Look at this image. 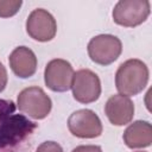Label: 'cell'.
Segmentation results:
<instances>
[{
	"mask_svg": "<svg viewBox=\"0 0 152 152\" xmlns=\"http://www.w3.org/2000/svg\"><path fill=\"white\" fill-rule=\"evenodd\" d=\"M15 108L12 100L0 99V151L15 148L37 128V124L15 113Z\"/></svg>",
	"mask_w": 152,
	"mask_h": 152,
	"instance_id": "1",
	"label": "cell"
},
{
	"mask_svg": "<svg viewBox=\"0 0 152 152\" xmlns=\"http://www.w3.org/2000/svg\"><path fill=\"white\" fill-rule=\"evenodd\" d=\"M148 82L147 65L137 58L124 62L115 74V86L118 91L125 96H134L144 90Z\"/></svg>",
	"mask_w": 152,
	"mask_h": 152,
	"instance_id": "2",
	"label": "cell"
},
{
	"mask_svg": "<svg viewBox=\"0 0 152 152\" xmlns=\"http://www.w3.org/2000/svg\"><path fill=\"white\" fill-rule=\"evenodd\" d=\"M17 107L30 118L42 120L50 114L52 101L40 87H28L19 93Z\"/></svg>",
	"mask_w": 152,
	"mask_h": 152,
	"instance_id": "3",
	"label": "cell"
},
{
	"mask_svg": "<svg viewBox=\"0 0 152 152\" xmlns=\"http://www.w3.org/2000/svg\"><path fill=\"white\" fill-rule=\"evenodd\" d=\"M151 5L147 0H120L113 10L115 24L125 27H134L142 24L150 15Z\"/></svg>",
	"mask_w": 152,
	"mask_h": 152,
	"instance_id": "4",
	"label": "cell"
},
{
	"mask_svg": "<svg viewBox=\"0 0 152 152\" xmlns=\"http://www.w3.org/2000/svg\"><path fill=\"white\" fill-rule=\"evenodd\" d=\"M90 59L100 65H108L115 62L122 51L121 40L113 34H99L88 43Z\"/></svg>",
	"mask_w": 152,
	"mask_h": 152,
	"instance_id": "5",
	"label": "cell"
},
{
	"mask_svg": "<svg viewBox=\"0 0 152 152\" xmlns=\"http://www.w3.org/2000/svg\"><path fill=\"white\" fill-rule=\"evenodd\" d=\"M71 89L72 96L77 102L91 103L101 95V82L94 71L89 69H81L74 72Z\"/></svg>",
	"mask_w": 152,
	"mask_h": 152,
	"instance_id": "6",
	"label": "cell"
},
{
	"mask_svg": "<svg viewBox=\"0 0 152 152\" xmlns=\"http://www.w3.org/2000/svg\"><path fill=\"white\" fill-rule=\"evenodd\" d=\"M68 128L70 133L77 138L93 139L102 133V124L95 112L90 109H78L68 119Z\"/></svg>",
	"mask_w": 152,
	"mask_h": 152,
	"instance_id": "7",
	"label": "cell"
},
{
	"mask_svg": "<svg viewBox=\"0 0 152 152\" xmlns=\"http://www.w3.org/2000/svg\"><path fill=\"white\" fill-rule=\"evenodd\" d=\"M27 34L38 42H49L55 38L57 24L53 15L44 8L33 10L26 20Z\"/></svg>",
	"mask_w": 152,
	"mask_h": 152,
	"instance_id": "8",
	"label": "cell"
},
{
	"mask_svg": "<svg viewBox=\"0 0 152 152\" xmlns=\"http://www.w3.org/2000/svg\"><path fill=\"white\" fill-rule=\"evenodd\" d=\"M74 69L71 64L62 58L50 61L44 70V81L49 89L57 93L68 91L71 88Z\"/></svg>",
	"mask_w": 152,
	"mask_h": 152,
	"instance_id": "9",
	"label": "cell"
},
{
	"mask_svg": "<svg viewBox=\"0 0 152 152\" xmlns=\"http://www.w3.org/2000/svg\"><path fill=\"white\" fill-rule=\"evenodd\" d=\"M104 113L110 124L115 126H125L129 124L134 115L133 101L125 95L118 94L110 96L104 106Z\"/></svg>",
	"mask_w": 152,
	"mask_h": 152,
	"instance_id": "10",
	"label": "cell"
},
{
	"mask_svg": "<svg viewBox=\"0 0 152 152\" xmlns=\"http://www.w3.org/2000/svg\"><path fill=\"white\" fill-rule=\"evenodd\" d=\"M8 62L14 75L20 78H28L37 70V57L27 46L15 48L8 57Z\"/></svg>",
	"mask_w": 152,
	"mask_h": 152,
	"instance_id": "11",
	"label": "cell"
},
{
	"mask_svg": "<svg viewBox=\"0 0 152 152\" xmlns=\"http://www.w3.org/2000/svg\"><path fill=\"white\" fill-rule=\"evenodd\" d=\"M122 139L129 148L148 147L152 142V126L148 121H134L125 129Z\"/></svg>",
	"mask_w": 152,
	"mask_h": 152,
	"instance_id": "12",
	"label": "cell"
},
{
	"mask_svg": "<svg viewBox=\"0 0 152 152\" xmlns=\"http://www.w3.org/2000/svg\"><path fill=\"white\" fill-rule=\"evenodd\" d=\"M21 5V0H0V18H10L17 14Z\"/></svg>",
	"mask_w": 152,
	"mask_h": 152,
	"instance_id": "13",
	"label": "cell"
},
{
	"mask_svg": "<svg viewBox=\"0 0 152 152\" xmlns=\"http://www.w3.org/2000/svg\"><path fill=\"white\" fill-rule=\"evenodd\" d=\"M36 152H63V148L56 141H44L37 147Z\"/></svg>",
	"mask_w": 152,
	"mask_h": 152,
	"instance_id": "14",
	"label": "cell"
},
{
	"mask_svg": "<svg viewBox=\"0 0 152 152\" xmlns=\"http://www.w3.org/2000/svg\"><path fill=\"white\" fill-rule=\"evenodd\" d=\"M71 152H102V148L97 145H81L75 147Z\"/></svg>",
	"mask_w": 152,
	"mask_h": 152,
	"instance_id": "15",
	"label": "cell"
},
{
	"mask_svg": "<svg viewBox=\"0 0 152 152\" xmlns=\"http://www.w3.org/2000/svg\"><path fill=\"white\" fill-rule=\"evenodd\" d=\"M6 86H7V71L4 64L0 62V93L4 91Z\"/></svg>",
	"mask_w": 152,
	"mask_h": 152,
	"instance_id": "16",
	"label": "cell"
},
{
	"mask_svg": "<svg viewBox=\"0 0 152 152\" xmlns=\"http://www.w3.org/2000/svg\"><path fill=\"white\" fill-rule=\"evenodd\" d=\"M137 152H146V151H137Z\"/></svg>",
	"mask_w": 152,
	"mask_h": 152,
	"instance_id": "17",
	"label": "cell"
}]
</instances>
